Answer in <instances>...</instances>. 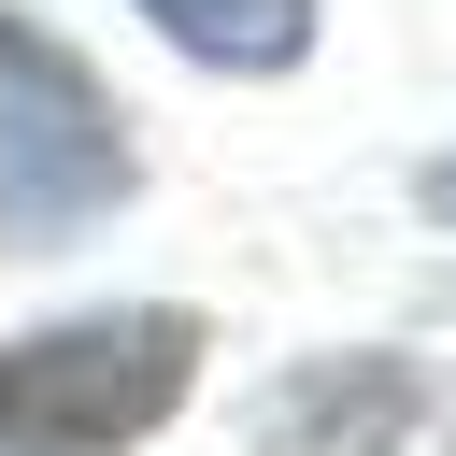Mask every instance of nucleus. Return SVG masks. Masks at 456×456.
I'll use <instances>...</instances> for the list:
<instances>
[{"instance_id": "obj_1", "label": "nucleus", "mask_w": 456, "mask_h": 456, "mask_svg": "<svg viewBox=\"0 0 456 456\" xmlns=\"http://www.w3.org/2000/svg\"><path fill=\"white\" fill-rule=\"evenodd\" d=\"M200 328L185 314H71L0 356V456H128L185 413Z\"/></svg>"}, {"instance_id": "obj_2", "label": "nucleus", "mask_w": 456, "mask_h": 456, "mask_svg": "<svg viewBox=\"0 0 456 456\" xmlns=\"http://www.w3.org/2000/svg\"><path fill=\"white\" fill-rule=\"evenodd\" d=\"M114 200H128V128H114L100 71L0 0V228L14 242H71Z\"/></svg>"}, {"instance_id": "obj_3", "label": "nucleus", "mask_w": 456, "mask_h": 456, "mask_svg": "<svg viewBox=\"0 0 456 456\" xmlns=\"http://www.w3.org/2000/svg\"><path fill=\"white\" fill-rule=\"evenodd\" d=\"M399 428H413V370L399 356H328V370H299V385L256 399L271 456H385Z\"/></svg>"}, {"instance_id": "obj_4", "label": "nucleus", "mask_w": 456, "mask_h": 456, "mask_svg": "<svg viewBox=\"0 0 456 456\" xmlns=\"http://www.w3.org/2000/svg\"><path fill=\"white\" fill-rule=\"evenodd\" d=\"M128 14H157L185 57H214V71H285V57H314V0H128Z\"/></svg>"}, {"instance_id": "obj_5", "label": "nucleus", "mask_w": 456, "mask_h": 456, "mask_svg": "<svg viewBox=\"0 0 456 456\" xmlns=\"http://www.w3.org/2000/svg\"><path fill=\"white\" fill-rule=\"evenodd\" d=\"M442 200H456V171H442Z\"/></svg>"}]
</instances>
